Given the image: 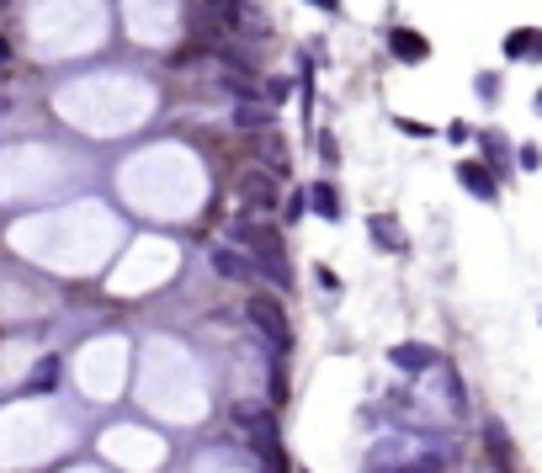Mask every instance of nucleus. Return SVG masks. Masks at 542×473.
Masks as SVG:
<instances>
[{
  "label": "nucleus",
  "instance_id": "obj_23",
  "mask_svg": "<svg viewBox=\"0 0 542 473\" xmlns=\"http://www.w3.org/2000/svg\"><path fill=\"white\" fill-rule=\"evenodd\" d=\"M532 54H538V59H542V32H538V43H532Z\"/></svg>",
  "mask_w": 542,
  "mask_h": 473
},
{
  "label": "nucleus",
  "instance_id": "obj_25",
  "mask_svg": "<svg viewBox=\"0 0 542 473\" xmlns=\"http://www.w3.org/2000/svg\"><path fill=\"white\" fill-rule=\"evenodd\" d=\"M538 102H542V96H538Z\"/></svg>",
  "mask_w": 542,
  "mask_h": 473
},
{
  "label": "nucleus",
  "instance_id": "obj_17",
  "mask_svg": "<svg viewBox=\"0 0 542 473\" xmlns=\"http://www.w3.org/2000/svg\"><path fill=\"white\" fill-rule=\"evenodd\" d=\"M266 102H271V107L288 102V80H266Z\"/></svg>",
  "mask_w": 542,
  "mask_h": 473
},
{
  "label": "nucleus",
  "instance_id": "obj_15",
  "mask_svg": "<svg viewBox=\"0 0 542 473\" xmlns=\"http://www.w3.org/2000/svg\"><path fill=\"white\" fill-rule=\"evenodd\" d=\"M314 282H319V288H324V293H341V277H335V272H330V266H314Z\"/></svg>",
  "mask_w": 542,
  "mask_h": 473
},
{
  "label": "nucleus",
  "instance_id": "obj_20",
  "mask_svg": "<svg viewBox=\"0 0 542 473\" xmlns=\"http://www.w3.org/2000/svg\"><path fill=\"white\" fill-rule=\"evenodd\" d=\"M484 149H489L494 160H505V138H500V133H484Z\"/></svg>",
  "mask_w": 542,
  "mask_h": 473
},
{
  "label": "nucleus",
  "instance_id": "obj_8",
  "mask_svg": "<svg viewBox=\"0 0 542 473\" xmlns=\"http://www.w3.org/2000/svg\"><path fill=\"white\" fill-rule=\"evenodd\" d=\"M367 229H372V239H378V250H394V255H399V250H410V245H404V229H399L388 213H372V219H367Z\"/></svg>",
  "mask_w": 542,
  "mask_h": 473
},
{
  "label": "nucleus",
  "instance_id": "obj_12",
  "mask_svg": "<svg viewBox=\"0 0 542 473\" xmlns=\"http://www.w3.org/2000/svg\"><path fill=\"white\" fill-rule=\"evenodd\" d=\"M54 383H59V356H43V361L32 367V378H27V388H32V394H49Z\"/></svg>",
  "mask_w": 542,
  "mask_h": 473
},
{
  "label": "nucleus",
  "instance_id": "obj_19",
  "mask_svg": "<svg viewBox=\"0 0 542 473\" xmlns=\"http://www.w3.org/2000/svg\"><path fill=\"white\" fill-rule=\"evenodd\" d=\"M521 165H527V171H538V165H542V149H538V144H521Z\"/></svg>",
  "mask_w": 542,
  "mask_h": 473
},
{
  "label": "nucleus",
  "instance_id": "obj_13",
  "mask_svg": "<svg viewBox=\"0 0 542 473\" xmlns=\"http://www.w3.org/2000/svg\"><path fill=\"white\" fill-rule=\"evenodd\" d=\"M303 213H308V186H293V192L282 197V224H298Z\"/></svg>",
  "mask_w": 542,
  "mask_h": 473
},
{
  "label": "nucleus",
  "instance_id": "obj_14",
  "mask_svg": "<svg viewBox=\"0 0 542 473\" xmlns=\"http://www.w3.org/2000/svg\"><path fill=\"white\" fill-rule=\"evenodd\" d=\"M532 43H538V32H527V27H521V32H511V38H505V54H511V59H527V54H532Z\"/></svg>",
  "mask_w": 542,
  "mask_h": 473
},
{
  "label": "nucleus",
  "instance_id": "obj_7",
  "mask_svg": "<svg viewBox=\"0 0 542 473\" xmlns=\"http://www.w3.org/2000/svg\"><path fill=\"white\" fill-rule=\"evenodd\" d=\"M388 49H394V59H404V64L431 59V43H425L421 32H410V27H394L388 32Z\"/></svg>",
  "mask_w": 542,
  "mask_h": 473
},
{
  "label": "nucleus",
  "instance_id": "obj_22",
  "mask_svg": "<svg viewBox=\"0 0 542 473\" xmlns=\"http://www.w3.org/2000/svg\"><path fill=\"white\" fill-rule=\"evenodd\" d=\"M11 59V43H5V38H0V64Z\"/></svg>",
  "mask_w": 542,
  "mask_h": 473
},
{
  "label": "nucleus",
  "instance_id": "obj_5",
  "mask_svg": "<svg viewBox=\"0 0 542 473\" xmlns=\"http://www.w3.org/2000/svg\"><path fill=\"white\" fill-rule=\"evenodd\" d=\"M388 361L404 367V372H425V367H441V352L436 346H421V341H404V346L388 352Z\"/></svg>",
  "mask_w": 542,
  "mask_h": 473
},
{
  "label": "nucleus",
  "instance_id": "obj_18",
  "mask_svg": "<svg viewBox=\"0 0 542 473\" xmlns=\"http://www.w3.org/2000/svg\"><path fill=\"white\" fill-rule=\"evenodd\" d=\"M319 155H324V165H335V160H341V144L324 133V138H319Z\"/></svg>",
  "mask_w": 542,
  "mask_h": 473
},
{
  "label": "nucleus",
  "instance_id": "obj_9",
  "mask_svg": "<svg viewBox=\"0 0 542 473\" xmlns=\"http://www.w3.org/2000/svg\"><path fill=\"white\" fill-rule=\"evenodd\" d=\"M235 128H244V133L271 128V102H250V96H240V107H235Z\"/></svg>",
  "mask_w": 542,
  "mask_h": 473
},
{
  "label": "nucleus",
  "instance_id": "obj_6",
  "mask_svg": "<svg viewBox=\"0 0 542 473\" xmlns=\"http://www.w3.org/2000/svg\"><path fill=\"white\" fill-rule=\"evenodd\" d=\"M458 181L479 197V202H494V192H500V181H494V171L489 165H479V160H463L458 165Z\"/></svg>",
  "mask_w": 542,
  "mask_h": 473
},
{
  "label": "nucleus",
  "instance_id": "obj_2",
  "mask_svg": "<svg viewBox=\"0 0 542 473\" xmlns=\"http://www.w3.org/2000/svg\"><path fill=\"white\" fill-rule=\"evenodd\" d=\"M244 314H250V325L277 346V356L293 352V325H288V308L277 303L271 293H250V303H244Z\"/></svg>",
  "mask_w": 542,
  "mask_h": 473
},
{
  "label": "nucleus",
  "instance_id": "obj_1",
  "mask_svg": "<svg viewBox=\"0 0 542 473\" xmlns=\"http://www.w3.org/2000/svg\"><path fill=\"white\" fill-rule=\"evenodd\" d=\"M235 239L255 255V272H266L277 288L293 282V277H288V255H282V235H277V229H266V224H255V219H240V224H235Z\"/></svg>",
  "mask_w": 542,
  "mask_h": 473
},
{
  "label": "nucleus",
  "instance_id": "obj_16",
  "mask_svg": "<svg viewBox=\"0 0 542 473\" xmlns=\"http://www.w3.org/2000/svg\"><path fill=\"white\" fill-rule=\"evenodd\" d=\"M399 473H441V458H415L410 469H399Z\"/></svg>",
  "mask_w": 542,
  "mask_h": 473
},
{
  "label": "nucleus",
  "instance_id": "obj_4",
  "mask_svg": "<svg viewBox=\"0 0 542 473\" xmlns=\"http://www.w3.org/2000/svg\"><path fill=\"white\" fill-rule=\"evenodd\" d=\"M208 261H213V272L229 277V282H255V261H244L240 250H229V245H213Z\"/></svg>",
  "mask_w": 542,
  "mask_h": 473
},
{
  "label": "nucleus",
  "instance_id": "obj_21",
  "mask_svg": "<svg viewBox=\"0 0 542 473\" xmlns=\"http://www.w3.org/2000/svg\"><path fill=\"white\" fill-rule=\"evenodd\" d=\"M308 5H319V11H341V0H308Z\"/></svg>",
  "mask_w": 542,
  "mask_h": 473
},
{
  "label": "nucleus",
  "instance_id": "obj_24",
  "mask_svg": "<svg viewBox=\"0 0 542 473\" xmlns=\"http://www.w3.org/2000/svg\"><path fill=\"white\" fill-rule=\"evenodd\" d=\"M298 473H308V469H298Z\"/></svg>",
  "mask_w": 542,
  "mask_h": 473
},
{
  "label": "nucleus",
  "instance_id": "obj_3",
  "mask_svg": "<svg viewBox=\"0 0 542 473\" xmlns=\"http://www.w3.org/2000/svg\"><path fill=\"white\" fill-rule=\"evenodd\" d=\"M235 192H240V202L250 208V213H271V208L282 202V192H277V176H271L266 165H261V171H255V165H244L240 176H235Z\"/></svg>",
  "mask_w": 542,
  "mask_h": 473
},
{
  "label": "nucleus",
  "instance_id": "obj_11",
  "mask_svg": "<svg viewBox=\"0 0 542 473\" xmlns=\"http://www.w3.org/2000/svg\"><path fill=\"white\" fill-rule=\"evenodd\" d=\"M261 155H266V171H271V176H288V144H282L271 128H261Z\"/></svg>",
  "mask_w": 542,
  "mask_h": 473
},
{
  "label": "nucleus",
  "instance_id": "obj_10",
  "mask_svg": "<svg viewBox=\"0 0 542 473\" xmlns=\"http://www.w3.org/2000/svg\"><path fill=\"white\" fill-rule=\"evenodd\" d=\"M308 208H314L319 219H341V192H335L330 181H314V186H308Z\"/></svg>",
  "mask_w": 542,
  "mask_h": 473
}]
</instances>
